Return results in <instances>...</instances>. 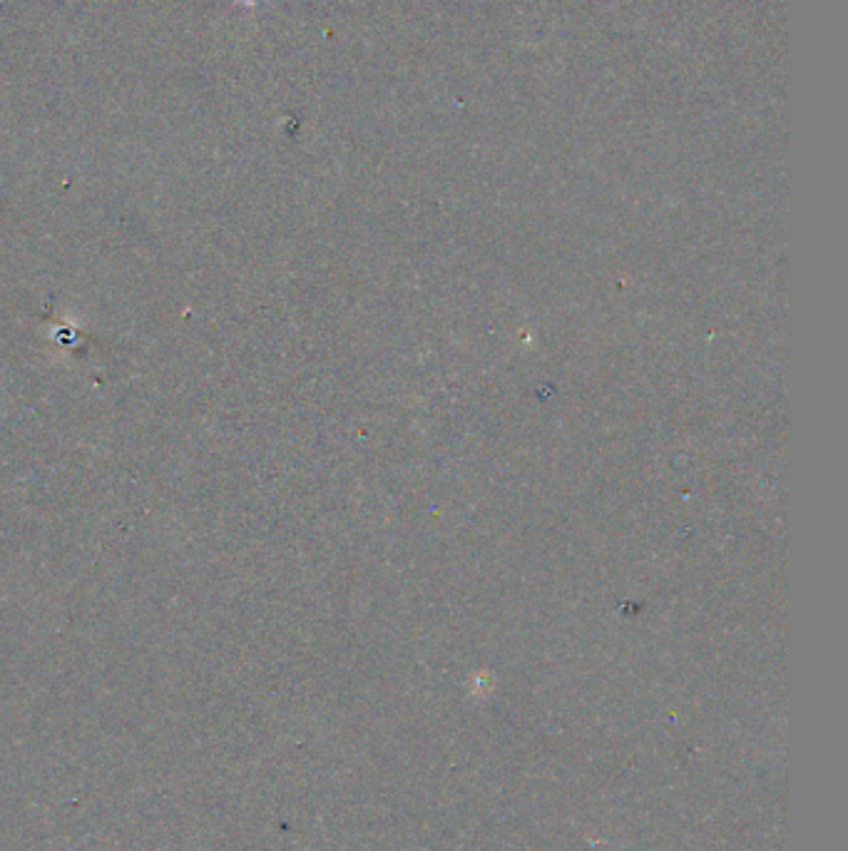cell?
Segmentation results:
<instances>
[{
	"instance_id": "cell-1",
	"label": "cell",
	"mask_w": 848,
	"mask_h": 851,
	"mask_svg": "<svg viewBox=\"0 0 848 851\" xmlns=\"http://www.w3.org/2000/svg\"><path fill=\"white\" fill-rule=\"evenodd\" d=\"M264 3V0H239V5H247V8H252V5Z\"/></svg>"
}]
</instances>
